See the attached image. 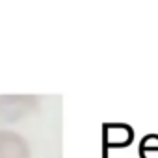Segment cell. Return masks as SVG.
Masks as SVG:
<instances>
[{
	"mask_svg": "<svg viewBox=\"0 0 158 158\" xmlns=\"http://www.w3.org/2000/svg\"><path fill=\"white\" fill-rule=\"evenodd\" d=\"M0 158H30L26 139L17 132L0 128Z\"/></svg>",
	"mask_w": 158,
	"mask_h": 158,
	"instance_id": "obj_1",
	"label": "cell"
},
{
	"mask_svg": "<svg viewBox=\"0 0 158 158\" xmlns=\"http://www.w3.org/2000/svg\"><path fill=\"white\" fill-rule=\"evenodd\" d=\"M30 97H0V121H13L26 115Z\"/></svg>",
	"mask_w": 158,
	"mask_h": 158,
	"instance_id": "obj_2",
	"label": "cell"
}]
</instances>
